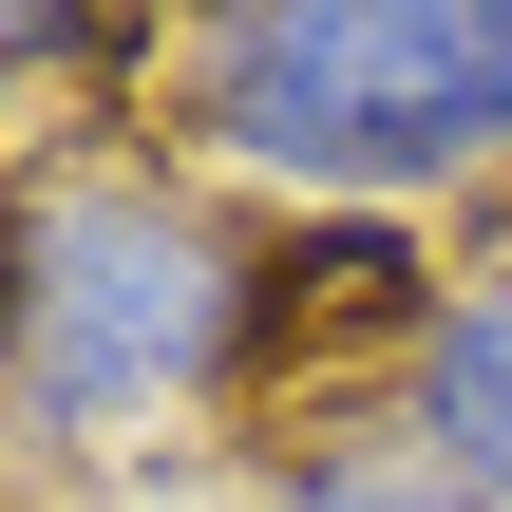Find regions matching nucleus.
Masks as SVG:
<instances>
[{"instance_id":"obj_1","label":"nucleus","mask_w":512,"mask_h":512,"mask_svg":"<svg viewBox=\"0 0 512 512\" xmlns=\"http://www.w3.org/2000/svg\"><path fill=\"white\" fill-rule=\"evenodd\" d=\"M285 361H304L285 209L171 171L152 133H76L0 171V437L19 456L247 418Z\"/></svg>"},{"instance_id":"obj_2","label":"nucleus","mask_w":512,"mask_h":512,"mask_svg":"<svg viewBox=\"0 0 512 512\" xmlns=\"http://www.w3.org/2000/svg\"><path fill=\"white\" fill-rule=\"evenodd\" d=\"M171 171L247 209H380L418 228L437 190L512 171V0H209L152 38Z\"/></svg>"},{"instance_id":"obj_3","label":"nucleus","mask_w":512,"mask_h":512,"mask_svg":"<svg viewBox=\"0 0 512 512\" xmlns=\"http://www.w3.org/2000/svg\"><path fill=\"white\" fill-rule=\"evenodd\" d=\"M380 418H399L475 512H512V285H437V323L380 361Z\"/></svg>"},{"instance_id":"obj_4","label":"nucleus","mask_w":512,"mask_h":512,"mask_svg":"<svg viewBox=\"0 0 512 512\" xmlns=\"http://www.w3.org/2000/svg\"><path fill=\"white\" fill-rule=\"evenodd\" d=\"M247 512H475L380 399L361 418H323V437H266V475H247Z\"/></svg>"},{"instance_id":"obj_5","label":"nucleus","mask_w":512,"mask_h":512,"mask_svg":"<svg viewBox=\"0 0 512 512\" xmlns=\"http://www.w3.org/2000/svg\"><path fill=\"white\" fill-rule=\"evenodd\" d=\"M152 38H171V19H76V0H0V133H19V95H57V76H133V95H152Z\"/></svg>"}]
</instances>
